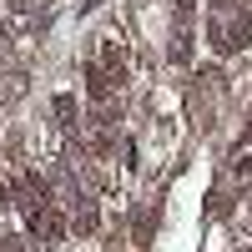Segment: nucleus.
Returning a JSON list of instances; mask_svg holds the SVG:
<instances>
[{
  "mask_svg": "<svg viewBox=\"0 0 252 252\" xmlns=\"http://www.w3.org/2000/svg\"><path fill=\"white\" fill-rule=\"evenodd\" d=\"M5 207H15V197H10V182H0V212Z\"/></svg>",
  "mask_w": 252,
  "mask_h": 252,
  "instance_id": "6",
  "label": "nucleus"
},
{
  "mask_svg": "<svg viewBox=\"0 0 252 252\" xmlns=\"http://www.w3.org/2000/svg\"><path fill=\"white\" fill-rule=\"evenodd\" d=\"M31 232H40V237H46V247H61V242H66V232H71V227H66V217H61L56 207H46L40 217H31Z\"/></svg>",
  "mask_w": 252,
  "mask_h": 252,
  "instance_id": "2",
  "label": "nucleus"
},
{
  "mask_svg": "<svg viewBox=\"0 0 252 252\" xmlns=\"http://www.w3.org/2000/svg\"><path fill=\"white\" fill-rule=\"evenodd\" d=\"M116 86H121V81H116L106 66H101V61H86V91H91L96 106H106V101L116 96Z\"/></svg>",
  "mask_w": 252,
  "mask_h": 252,
  "instance_id": "1",
  "label": "nucleus"
},
{
  "mask_svg": "<svg viewBox=\"0 0 252 252\" xmlns=\"http://www.w3.org/2000/svg\"><path fill=\"white\" fill-rule=\"evenodd\" d=\"M232 177H252V157H242V152H232Z\"/></svg>",
  "mask_w": 252,
  "mask_h": 252,
  "instance_id": "5",
  "label": "nucleus"
},
{
  "mask_svg": "<svg viewBox=\"0 0 252 252\" xmlns=\"http://www.w3.org/2000/svg\"><path fill=\"white\" fill-rule=\"evenodd\" d=\"M247 46H252V20L237 15V20H232V31H227V51H247Z\"/></svg>",
  "mask_w": 252,
  "mask_h": 252,
  "instance_id": "3",
  "label": "nucleus"
},
{
  "mask_svg": "<svg viewBox=\"0 0 252 252\" xmlns=\"http://www.w3.org/2000/svg\"><path fill=\"white\" fill-rule=\"evenodd\" d=\"M56 116L61 126H76V96H56Z\"/></svg>",
  "mask_w": 252,
  "mask_h": 252,
  "instance_id": "4",
  "label": "nucleus"
}]
</instances>
